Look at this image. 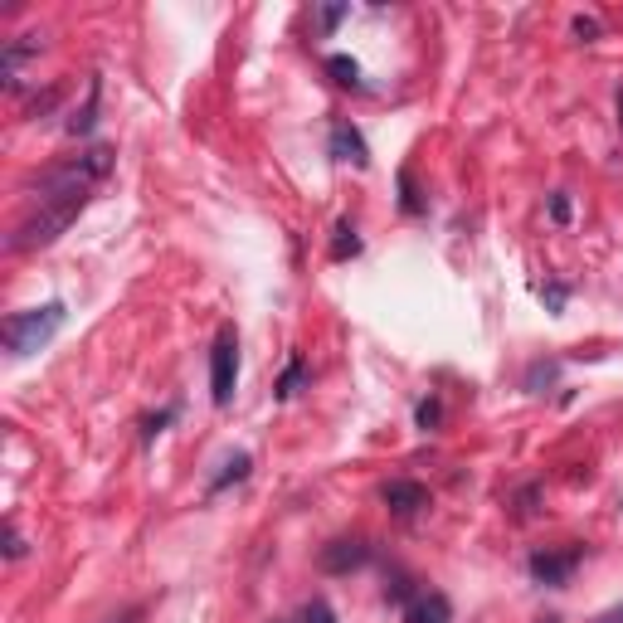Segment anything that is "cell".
Returning <instances> with one entry per match:
<instances>
[{"instance_id": "6da1fadb", "label": "cell", "mask_w": 623, "mask_h": 623, "mask_svg": "<svg viewBox=\"0 0 623 623\" xmlns=\"http://www.w3.org/2000/svg\"><path fill=\"white\" fill-rule=\"evenodd\" d=\"M88 205V190H69V195H39V210L30 220L15 224V234L5 239V249L10 254H30V249H44V244H54L69 224L78 220V210Z\"/></svg>"}, {"instance_id": "7a4b0ae2", "label": "cell", "mask_w": 623, "mask_h": 623, "mask_svg": "<svg viewBox=\"0 0 623 623\" xmlns=\"http://www.w3.org/2000/svg\"><path fill=\"white\" fill-rule=\"evenodd\" d=\"M64 317H69V307L64 302H44V307H30V312H15L10 322H5V351L10 356H35V351H44L54 336H59V327H64Z\"/></svg>"}, {"instance_id": "3957f363", "label": "cell", "mask_w": 623, "mask_h": 623, "mask_svg": "<svg viewBox=\"0 0 623 623\" xmlns=\"http://www.w3.org/2000/svg\"><path fill=\"white\" fill-rule=\"evenodd\" d=\"M234 380H239V336H234V327H220L215 346H210V395H215V404L234 400Z\"/></svg>"}, {"instance_id": "277c9868", "label": "cell", "mask_w": 623, "mask_h": 623, "mask_svg": "<svg viewBox=\"0 0 623 623\" xmlns=\"http://www.w3.org/2000/svg\"><path fill=\"white\" fill-rule=\"evenodd\" d=\"M585 560V546H565V550H536L531 560H526V570H531V580L536 585H550L560 589L570 575H575V565Z\"/></svg>"}, {"instance_id": "5b68a950", "label": "cell", "mask_w": 623, "mask_h": 623, "mask_svg": "<svg viewBox=\"0 0 623 623\" xmlns=\"http://www.w3.org/2000/svg\"><path fill=\"white\" fill-rule=\"evenodd\" d=\"M366 560H370V546L356 541V536H351V541H346V536H341V541H327L322 555H317V565H322L327 575H351V570H361Z\"/></svg>"}, {"instance_id": "8992f818", "label": "cell", "mask_w": 623, "mask_h": 623, "mask_svg": "<svg viewBox=\"0 0 623 623\" xmlns=\"http://www.w3.org/2000/svg\"><path fill=\"white\" fill-rule=\"evenodd\" d=\"M331 156H336V161H351L356 171H366V166H370L366 137H361L346 117H336V122H331Z\"/></svg>"}, {"instance_id": "52a82bcc", "label": "cell", "mask_w": 623, "mask_h": 623, "mask_svg": "<svg viewBox=\"0 0 623 623\" xmlns=\"http://www.w3.org/2000/svg\"><path fill=\"white\" fill-rule=\"evenodd\" d=\"M380 497H385V507H390L395 516H404V521H409L414 512H424V507H429V492H424L419 482H409V477L385 482V492H380Z\"/></svg>"}, {"instance_id": "ba28073f", "label": "cell", "mask_w": 623, "mask_h": 623, "mask_svg": "<svg viewBox=\"0 0 623 623\" xmlns=\"http://www.w3.org/2000/svg\"><path fill=\"white\" fill-rule=\"evenodd\" d=\"M39 54V35H20L5 44V54H0V78H5V88H20V64Z\"/></svg>"}, {"instance_id": "9c48e42d", "label": "cell", "mask_w": 623, "mask_h": 623, "mask_svg": "<svg viewBox=\"0 0 623 623\" xmlns=\"http://www.w3.org/2000/svg\"><path fill=\"white\" fill-rule=\"evenodd\" d=\"M404 623H453V604L443 594H414V604L404 609Z\"/></svg>"}, {"instance_id": "30bf717a", "label": "cell", "mask_w": 623, "mask_h": 623, "mask_svg": "<svg viewBox=\"0 0 623 623\" xmlns=\"http://www.w3.org/2000/svg\"><path fill=\"white\" fill-rule=\"evenodd\" d=\"M98 98H103V83L93 78V83H88V103L69 117V132H74V137H88V132H93V122H98Z\"/></svg>"}, {"instance_id": "8fae6325", "label": "cell", "mask_w": 623, "mask_h": 623, "mask_svg": "<svg viewBox=\"0 0 623 623\" xmlns=\"http://www.w3.org/2000/svg\"><path fill=\"white\" fill-rule=\"evenodd\" d=\"M361 254V239H356V224L351 220H341L336 224V239H331V258L336 263H346V258H356Z\"/></svg>"}, {"instance_id": "7c38bea8", "label": "cell", "mask_w": 623, "mask_h": 623, "mask_svg": "<svg viewBox=\"0 0 623 623\" xmlns=\"http://www.w3.org/2000/svg\"><path fill=\"white\" fill-rule=\"evenodd\" d=\"M327 74L341 83V88H361V64L351 54H331L327 59Z\"/></svg>"}, {"instance_id": "4fadbf2b", "label": "cell", "mask_w": 623, "mask_h": 623, "mask_svg": "<svg viewBox=\"0 0 623 623\" xmlns=\"http://www.w3.org/2000/svg\"><path fill=\"white\" fill-rule=\"evenodd\" d=\"M249 468H254V458H249V453H234V458L224 463V473L210 482V492H224L229 482H244V477H249Z\"/></svg>"}, {"instance_id": "5bb4252c", "label": "cell", "mask_w": 623, "mask_h": 623, "mask_svg": "<svg viewBox=\"0 0 623 623\" xmlns=\"http://www.w3.org/2000/svg\"><path fill=\"white\" fill-rule=\"evenodd\" d=\"M302 385H307V361H302V356H293V361H288V370H283V380H278V400H293Z\"/></svg>"}, {"instance_id": "9a60e30c", "label": "cell", "mask_w": 623, "mask_h": 623, "mask_svg": "<svg viewBox=\"0 0 623 623\" xmlns=\"http://www.w3.org/2000/svg\"><path fill=\"white\" fill-rule=\"evenodd\" d=\"M555 375H560V361H536V366L526 370V390L541 395V385H555Z\"/></svg>"}, {"instance_id": "2e32d148", "label": "cell", "mask_w": 623, "mask_h": 623, "mask_svg": "<svg viewBox=\"0 0 623 623\" xmlns=\"http://www.w3.org/2000/svg\"><path fill=\"white\" fill-rule=\"evenodd\" d=\"M439 419H443V404L439 400H419V409H414V424L429 434V429H439Z\"/></svg>"}, {"instance_id": "e0dca14e", "label": "cell", "mask_w": 623, "mask_h": 623, "mask_svg": "<svg viewBox=\"0 0 623 623\" xmlns=\"http://www.w3.org/2000/svg\"><path fill=\"white\" fill-rule=\"evenodd\" d=\"M400 205H404V215H419V210H424V205H419V195H414L409 171H400Z\"/></svg>"}, {"instance_id": "ac0fdd59", "label": "cell", "mask_w": 623, "mask_h": 623, "mask_svg": "<svg viewBox=\"0 0 623 623\" xmlns=\"http://www.w3.org/2000/svg\"><path fill=\"white\" fill-rule=\"evenodd\" d=\"M171 419H176V404H171V409H161V414H151L147 424H142V439H156V434H161V429H166V424H171Z\"/></svg>"}, {"instance_id": "d6986e66", "label": "cell", "mask_w": 623, "mask_h": 623, "mask_svg": "<svg viewBox=\"0 0 623 623\" xmlns=\"http://www.w3.org/2000/svg\"><path fill=\"white\" fill-rule=\"evenodd\" d=\"M302 623H336V614H331L327 599H312V604L302 609Z\"/></svg>"}, {"instance_id": "ffe728a7", "label": "cell", "mask_w": 623, "mask_h": 623, "mask_svg": "<svg viewBox=\"0 0 623 623\" xmlns=\"http://www.w3.org/2000/svg\"><path fill=\"white\" fill-rule=\"evenodd\" d=\"M565 297H570L565 283H546V288H541V302H546L550 312H560V307H565Z\"/></svg>"}, {"instance_id": "44dd1931", "label": "cell", "mask_w": 623, "mask_h": 623, "mask_svg": "<svg viewBox=\"0 0 623 623\" xmlns=\"http://www.w3.org/2000/svg\"><path fill=\"white\" fill-rule=\"evenodd\" d=\"M409 594H414V589H409V575H395V585H385V599H395V604H404V609L414 604Z\"/></svg>"}, {"instance_id": "7402d4cb", "label": "cell", "mask_w": 623, "mask_h": 623, "mask_svg": "<svg viewBox=\"0 0 623 623\" xmlns=\"http://www.w3.org/2000/svg\"><path fill=\"white\" fill-rule=\"evenodd\" d=\"M550 220L570 224V195H565V190H555V195H550Z\"/></svg>"}, {"instance_id": "603a6c76", "label": "cell", "mask_w": 623, "mask_h": 623, "mask_svg": "<svg viewBox=\"0 0 623 623\" xmlns=\"http://www.w3.org/2000/svg\"><path fill=\"white\" fill-rule=\"evenodd\" d=\"M341 20H346V5H322V15H317V25H322L327 35L341 25Z\"/></svg>"}, {"instance_id": "cb8c5ba5", "label": "cell", "mask_w": 623, "mask_h": 623, "mask_svg": "<svg viewBox=\"0 0 623 623\" xmlns=\"http://www.w3.org/2000/svg\"><path fill=\"white\" fill-rule=\"evenodd\" d=\"M5 555H10V560H20V555H25V541H20L15 521H5Z\"/></svg>"}, {"instance_id": "d4e9b609", "label": "cell", "mask_w": 623, "mask_h": 623, "mask_svg": "<svg viewBox=\"0 0 623 623\" xmlns=\"http://www.w3.org/2000/svg\"><path fill=\"white\" fill-rule=\"evenodd\" d=\"M531 512H536V487H521V497H516V516L526 521Z\"/></svg>"}, {"instance_id": "484cf974", "label": "cell", "mask_w": 623, "mask_h": 623, "mask_svg": "<svg viewBox=\"0 0 623 623\" xmlns=\"http://www.w3.org/2000/svg\"><path fill=\"white\" fill-rule=\"evenodd\" d=\"M575 35H580V39L589 44V39L599 35V20H589V15H575Z\"/></svg>"}, {"instance_id": "4316f807", "label": "cell", "mask_w": 623, "mask_h": 623, "mask_svg": "<svg viewBox=\"0 0 623 623\" xmlns=\"http://www.w3.org/2000/svg\"><path fill=\"white\" fill-rule=\"evenodd\" d=\"M599 623H623V604L619 609H609V614H599Z\"/></svg>"}, {"instance_id": "83f0119b", "label": "cell", "mask_w": 623, "mask_h": 623, "mask_svg": "<svg viewBox=\"0 0 623 623\" xmlns=\"http://www.w3.org/2000/svg\"><path fill=\"white\" fill-rule=\"evenodd\" d=\"M112 623H142V609H127L122 619H112Z\"/></svg>"}, {"instance_id": "f1b7e54d", "label": "cell", "mask_w": 623, "mask_h": 623, "mask_svg": "<svg viewBox=\"0 0 623 623\" xmlns=\"http://www.w3.org/2000/svg\"><path fill=\"white\" fill-rule=\"evenodd\" d=\"M619 127H623V88H619Z\"/></svg>"}, {"instance_id": "f546056e", "label": "cell", "mask_w": 623, "mask_h": 623, "mask_svg": "<svg viewBox=\"0 0 623 623\" xmlns=\"http://www.w3.org/2000/svg\"><path fill=\"white\" fill-rule=\"evenodd\" d=\"M541 623H560V619H555V614H546V619H541Z\"/></svg>"}]
</instances>
